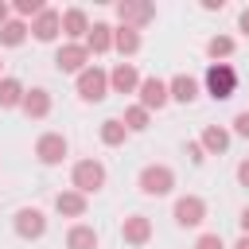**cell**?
<instances>
[{"mask_svg": "<svg viewBox=\"0 0 249 249\" xmlns=\"http://www.w3.org/2000/svg\"><path fill=\"white\" fill-rule=\"evenodd\" d=\"M136 187H140V195H148V198H163V195L175 191V171H171L167 163H144L140 175H136Z\"/></svg>", "mask_w": 249, "mask_h": 249, "instance_id": "cell-1", "label": "cell"}, {"mask_svg": "<svg viewBox=\"0 0 249 249\" xmlns=\"http://www.w3.org/2000/svg\"><path fill=\"white\" fill-rule=\"evenodd\" d=\"M70 187H74V191H82L86 198H89V195H97V191L105 187V163H101V160H93V156L78 160V163L70 167Z\"/></svg>", "mask_w": 249, "mask_h": 249, "instance_id": "cell-2", "label": "cell"}, {"mask_svg": "<svg viewBox=\"0 0 249 249\" xmlns=\"http://www.w3.org/2000/svg\"><path fill=\"white\" fill-rule=\"evenodd\" d=\"M202 82H206V93H210L214 101H230V97L237 93V70H233L230 62H210Z\"/></svg>", "mask_w": 249, "mask_h": 249, "instance_id": "cell-3", "label": "cell"}, {"mask_svg": "<svg viewBox=\"0 0 249 249\" xmlns=\"http://www.w3.org/2000/svg\"><path fill=\"white\" fill-rule=\"evenodd\" d=\"M74 89H78V97L89 101V105L105 101V97H109V70H101V66H86V70L74 78Z\"/></svg>", "mask_w": 249, "mask_h": 249, "instance_id": "cell-4", "label": "cell"}, {"mask_svg": "<svg viewBox=\"0 0 249 249\" xmlns=\"http://www.w3.org/2000/svg\"><path fill=\"white\" fill-rule=\"evenodd\" d=\"M171 218H175V226H183V230L202 226V222H206V198H202V195H179L175 206H171Z\"/></svg>", "mask_w": 249, "mask_h": 249, "instance_id": "cell-5", "label": "cell"}, {"mask_svg": "<svg viewBox=\"0 0 249 249\" xmlns=\"http://www.w3.org/2000/svg\"><path fill=\"white\" fill-rule=\"evenodd\" d=\"M12 230H16V237H23V241H39V237L47 233V214H43L39 206H19V210L12 214Z\"/></svg>", "mask_w": 249, "mask_h": 249, "instance_id": "cell-6", "label": "cell"}, {"mask_svg": "<svg viewBox=\"0 0 249 249\" xmlns=\"http://www.w3.org/2000/svg\"><path fill=\"white\" fill-rule=\"evenodd\" d=\"M66 156H70V140H66L62 132H43V136L35 140V160H39L43 167H58Z\"/></svg>", "mask_w": 249, "mask_h": 249, "instance_id": "cell-7", "label": "cell"}, {"mask_svg": "<svg viewBox=\"0 0 249 249\" xmlns=\"http://www.w3.org/2000/svg\"><path fill=\"white\" fill-rule=\"evenodd\" d=\"M113 12H117V19H121V27H136V31L156 19V8H152L148 0H117Z\"/></svg>", "mask_w": 249, "mask_h": 249, "instance_id": "cell-8", "label": "cell"}, {"mask_svg": "<svg viewBox=\"0 0 249 249\" xmlns=\"http://www.w3.org/2000/svg\"><path fill=\"white\" fill-rule=\"evenodd\" d=\"M89 58H93V54L86 51V43H62V47L54 51V66H58V74H74V78H78L86 66H93Z\"/></svg>", "mask_w": 249, "mask_h": 249, "instance_id": "cell-9", "label": "cell"}, {"mask_svg": "<svg viewBox=\"0 0 249 249\" xmlns=\"http://www.w3.org/2000/svg\"><path fill=\"white\" fill-rule=\"evenodd\" d=\"M136 97H140V105H144L148 113H160V109L171 101V93H167V82H163V78H156V74H148V78L140 82Z\"/></svg>", "mask_w": 249, "mask_h": 249, "instance_id": "cell-10", "label": "cell"}, {"mask_svg": "<svg viewBox=\"0 0 249 249\" xmlns=\"http://www.w3.org/2000/svg\"><path fill=\"white\" fill-rule=\"evenodd\" d=\"M121 241L132 245V249H144V245L152 241V218H148V214H128V218L121 222Z\"/></svg>", "mask_w": 249, "mask_h": 249, "instance_id": "cell-11", "label": "cell"}, {"mask_svg": "<svg viewBox=\"0 0 249 249\" xmlns=\"http://www.w3.org/2000/svg\"><path fill=\"white\" fill-rule=\"evenodd\" d=\"M140 70H136V62H117L113 70H109V93H136L140 89Z\"/></svg>", "mask_w": 249, "mask_h": 249, "instance_id": "cell-12", "label": "cell"}, {"mask_svg": "<svg viewBox=\"0 0 249 249\" xmlns=\"http://www.w3.org/2000/svg\"><path fill=\"white\" fill-rule=\"evenodd\" d=\"M31 35H35L39 43H54V39L62 35V12H58V8H43V12L31 19Z\"/></svg>", "mask_w": 249, "mask_h": 249, "instance_id": "cell-13", "label": "cell"}, {"mask_svg": "<svg viewBox=\"0 0 249 249\" xmlns=\"http://www.w3.org/2000/svg\"><path fill=\"white\" fill-rule=\"evenodd\" d=\"M51 105H54V101H51V89L31 86V89L23 93V105H19V109H23L27 121H47V117H51Z\"/></svg>", "mask_w": 249, "mask_h": 249, "instance_id": "cell-14", "label": "cell"}, {"mask_svg": "<svg viewBox=\"0 0 249 249\" xmlns=\"http://www.w3.org/2000/svg\"><path fill=\"white\" fill-rule=\"evenodd\" d=\"M89 16H86V8H66L62 12V35H66V43H86V35H89Z\"/></svg>", "mask_w": 249, "mask_h": 249, "instance_id": "cell-15", "label": "cell"}, {"mask_svg": "<svg viewBox=\"0 0 249 249\" xmlns=\"http://www.w3.org/2000/svg\"><path fill=\"white\" fill-rule=\"evenodd\" d=\"M230 140H233V132L226 124H202V132H198V144H202L206 156H226Z\"/></svg>", "mask_w": 249, "mask_h": 249, "instance_id": "cell-16", "label": "cell"}, {"mask_svg": "<svg viewBox=\"0 0 249 249\" xmlns=\"http://www.w3.org/2000/svg\"><path fill=\"white\" fill-rule=\"evenodd\" d=\"M54 210L62 214V218H86V210H89V198L82 195V191H58L54 195Z\"/></svg>", "mask_w": 249, "mask_h": 249, "instance_id": "cell-17", "label": "cell"}, {"mask_svg": "<svg viewBox=\"0 0 249 249\" xmlns=\"http://www.w3.org/2000/svg\"><path fill=\"white\" fill-rule=\"evenodd\" d=\"M167 93H171V101H179V105H191V101H198V78H191V74H175L171 82H167Z\"/></svg>", "mask_w": 249, "mask_h": 249, "instance_id": "cell-18", "label": "cell"}, {"mask_svg": "<svg viewBox=\"0 0 249 249\" xmlns=\"http://www.w3.org/2000/svg\"><path fill=\"white\" fill-rule=\"evenodd\" d=\"M113 23H105V19H97L93 27H89V35H86V51L89 54H105V51H113Z\"/></svg>", "mask_w": 249, "mask_h": 249, "instance_id": "cell-19", "label": "cell"}, {"mask_svg": "<svg viewBox=\"0 0 249 249\" xmlns=\"http://www.w3.org/2000/svg\"><path fill=\"white\" fill-rule=\"evenodd\" d=\"M97 245H101V237H97V230H93V226L74 222V226L66 230V249H97Z\"/></svg>", "mask_w": 249, "mask_h": 249, "instance_id": "cell-20", "label": "cell"}, {"mask_svg": "<svg viewBox=\"0 0 249 249\" xmlns=\"http://www.w3.org/2000/svg\"><path fill=\"white\" fill-rule=\"evenodd\" d=\"M140 43H144V39H140L136 27H121V23H117V31H113V51H117L121 58H132V54L140 51Z\"/></svg>", "mask_w": 249, "mask_h": 249, "instance_id": "cell-21", "label": "cell"}, {"mask_svg": "<svg viewBox=\"0 0 249 249\" xmlns=\"http://www.w3.org/2000/svg\"><path fill=\"white\" fill-rule=\"evenodd\" d=\"M97 136H101V144H105V148H121L132 132L124 128V121H121V117H105V121H101V128H97Z\"/></svg>", "mask_w": 249, "mask_h": 249, "instance_id": "cell-22", "label": "cell"}, {"mask_svg": "<svg viewBox=\"0 0 249 249\" xmlns=\"http://www.w3.org/2000/svg\"><path fill=\"white\" fill-rule=\"evenodd\" d=\"M23 93H27V86L19 78H12V74L0 78V109H19L23 105Z\"/></svg>", "mask_w": 249, "mask_h": 249, "instance_id": "cell-23", "label": "cell"}, {"mask_svg": "<svg viewBox=\"0 0 249 249\" xmlns=\"http://www.w3.org/2000/svg\"><path fill=\"white\" fill-rule=\"evenodd\" d=\"M31 35V23H23V19H8L4 27H0V47H23V39Z\"/></svg>", "mask_w": 249, "mask_h": 249, "instance_id": "cell-24", "label": "cell"}, {"mask_svg": "<svg viewBox=\"0 0 249 249\" xmlns=\"http://www.w3.org/2000/svg\"><path fill=\"white\" fill-rule=\"evenodd\" d=\"M233 51H237V39H233V35H210V39H206V54H210V62H226Z\"/></svg>", "mask_w": 249, "mask_h": 249, "instance_id": "cell-25", "label": "cell"}, {"mask_svg": "<svg viewBox=\"0 0 249 249\" xmlns=\"http://www.w3.org/2000/svg\"><path fill=\"white\" fill-rule=\"evenodd\" d=\"M121 121H124V128H128V132H144V128L152 124V113L136 101V105H128V109H124V117H121Z\"/></svg>", "mask_w": 249, "mask_h": 249, "instance_id": "cell-26", "label": "cell"}, {"mask_svg": "<svg viewBox=\"0 0 249 249\" xmlns=\"http://www.w3.org/2000/svg\"><path fill=\"white\" fill-rule=\"evenodd\" d=\"M43 8H47L43 0H16V4H12V12H16V19H23V23H31V19H35V16L43 12Z\"/></svg>", "mask_w": 249, "mask_h": 249, "instance_id": "cell-27", "label": "cell"}, {"mask_svg": "<svg viewBox=\"0 0 249 249\" xmlns=\"http://www.w3.org/2000/svg\"><path fill=\"white\" fill-rule=\"evenodd\" d=\"M183 152H187V160H191L195 167L206 160V152H202V144H198V140H187V144H183Z\"/></svg>", "mask_w": 249, "mask_h": 249, "instance_id": "cell-28", "label": "cell"}, {"mask_svg": "<svg viewBox=\"0 0 249 249\" xmlns=\"http://www.w3.org/2000/svg\"><path fill=\"white\" fill-rule=\"evenodd\" d=\"M195 249H226V241H222L218 233H198V241H195Z\"/></svg>", "mask_w": 249, "mask_h": 249, "instance_id": "cell-29", "label": "cell"}, {"mask_svg": "<svg viewBox=\"0 0 249 249\" xmlns=\"http://www.w3.org/2000/svg\"><path fill=\"white\" fill-rule=\"evenodd\" d=\"M230 132H233V136H245V140H249V113H237V117H233V128H230Z\"/></svg>", "mask_w": 249, "mask_h": 249, "instance_id": "cell-30", "label": "cell"}, {"mask_svg": "<svg viewBox=\"0 0 249 249\" xmlns=\"http://www.w3.org/2000/svg\"><path fill=\"white\" fill-rule=\"evenodd\" d=\"M237 183H241V187H249V160H241V163H237Z\"/></svg>", "mask_w": 249, "mask_h": 249, "instance_id": "cell-31", "label": "cell"}, {"mask_svg": "<svg viewBox=\"0 0 249 249\" xmlns=\"http://www.w3.org/2000/svg\"><path fill=\"white\" fill-rule=\"evenodd\" d=\"M237 31L249 35V8H241V16H237Z\"/></svg>", "mask_w": 249, "mask_h": 249, "instance_id": "cell-32", "label": "cell"}, {"mask_svg": "<svg viewBox=\"0 0 249 249\" xmlns=\"http://www.w3.org/2000/svg\"><path fill=\"white\" fill-rule=\"evenodd\" d=\"M237 226H241V237H249V206L237 214Z\"/></svg>", "mask_w": 249, "mask_h": 249, "instance_id": "cell-33", "label": "cell"}, {"mask_svg": "<svg viewBox=\"0 0 249 249\" xmlns=\"http://www.w3.org/2000/svg\"><path fill=\"white\" fill-rule=\"evenodd\" d=\"M226 0H202V12H222Z\"/></svg>", "mask_w": 249, "mask_h": 249, "instance_id": "cell-34", "label": "cell"}, {"mask_svg": "<svg viewBox=\"0 0 249 249\" xmlns=\"http://www.w3.org/2000/svg\"><path fill=\"white\" fill-rule=\"evenodd\" d=\"M8 19H12V8H8V4H4V0H0V27H4V23H8Z\"/></svg>", "mask_w": 249, "mask_h": 249, "instance_id": "cell-35", "label": "cell"}, {"mask_svg": "<svg viewBox=\"0 0 249 249\" xmlns=\"http://www.w3.org/2000/svg\"><path fill=\"white\" fill-rule=\"evenodd\" d=\"M233 249H249V237H237V241H233Z\"/></svg>", "mask_w": 249, "mask_h": 249, "instance_id": "cell-36", "label": "cell"}, {"mask_svg": "<svg viewBox=\"0 0 249 249\" xmlns=\"http://www.w3.org/2000/svg\"><path fill=\"white\" fill-rule=\"evenodd\" d=\"M0 78H4V58H0Z\"/></svg>", "mask_w": 249, "mask_h": 249, "instance_id": "cell-37", "label": "cell"}]
</instances>
